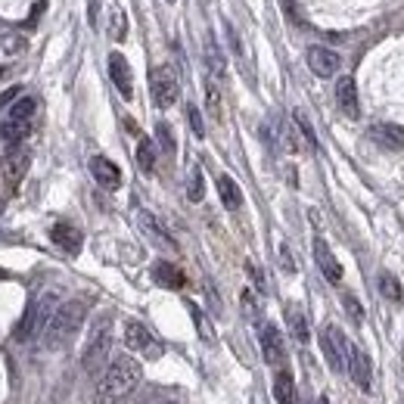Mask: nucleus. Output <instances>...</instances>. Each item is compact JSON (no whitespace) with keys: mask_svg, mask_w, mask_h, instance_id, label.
<instances>
[{"mask_svg":"<svg viewBox=\"0 0 404 404\" xmlns=\"http://www.w3.org/2000/svg\"><path fill=\"white\" fill-rule=\"evenodd\" d=\"M143 379L140 361H134L131 355H121L103 370L100 383L94 392V404H121L131 392L137 389V383Z\"/></svg>","mask_w":404,"mask_h":404,"instance_id":"nucleus-1","label":"nucleus"},{"mask_svg":"<svg viewBox=\"0 0 404 404\" xmlns=\"http://www.w3.org/2000/svg\"><path fill=\"white\" fill-rule=\"evenodd\" d=\"M84 317H88V305L84 302H78V299L62 302L60 308L53 311V317H50L47 330H44V349L56 351V349H62V345H68L75 339V333L81 330Z\"/></svg>","mask_w":404,"mask_h":404,"instance_id":"nucleus-2","label":"nucleus"},{"mask_svg":"<svg viewBox=\"0 0 404 404\" xmlns=\"http://www.w3.org/2000/svg\"><path fill=\"white\" fill-rule=\"evenodd\" d=\"M112 351V317H100L90 327V336L84 342V355H81V367L88 373H100L103 364L109 361Z\"/></svg>","mask_w":404,"mask_h":404,"instance_id":"nucleus-3","label":"nucleus"},{"mask_svg":"<svg viewBox=\"0 0 404 404\" xmlns=\"http://www.w3.org/2000/svg\"><path fill=\"white\" fill-rule=\"evenodd\" d=\"M56 308H60L56 292H44V296L25 311L19 327H16V342H31V339L44 336V330H47V323H50V317H53Z\"/></svg>","mask_w":404,"mask_h":404,"instance_id":"nucleus-4","label":"nucleus"},{"mask_svg":"<svg viewBox=\"0 0 404 404\" xmlns=\"http://www.w3.org/2000/svg\"><path fill=\"white\" fill-rule=\"evenodd\" d=\"M34 109H38V103H34L31 97H22L19 103H13V106H10V115L0 121V140H7L10 147L25 140V137L31 134Z\"/></svg>","mask_w":404,"mask_h":404,"instance_id":"nucleus-5","label":"nucleus"},{"mask_svg":"<svg viewBox=\"0 0 404 404\" xmlns=\"http://www.w3.org/2000/svg\"><path fill=\"white\" fill-rule=\"evenodd\" d=\"M149 88H153V100L159 109H168L177 103V94H181V84H177V75L171 66H159L149 75Z\"/></svg>","mask_w":404,"mask_h":404,"instance_id":"nucleus-6","label":"nucleus"},{"mask_svg":"<svg viewBox=\"0 0 404 404\" xmlns=\"http://www.w3.org/2000/svg\"><path fill=\"white\" fill-rule=\"evenodd\" d=\"M320 345H323V355H327V361H330V367L336 373L349 370V339L342 336V330L339 327H323L320 333Z\"/></svg>","mask_w":404,"mask_h":404,"instance_id":"nucleus-7","label":"nucleus"},{"mask_svg":"<svg viewBox=\"0 0 404 404\" xmlns=\"http://www.w3.org/2000/svg\"><path fill=\"white\" fill-rule=\"evenodd\" d=\"M28 168H31V149L22 147V143H16V147H10V153L3 155V177H7V187L16 190L22 181H25Z\"/></svg>","mask_w":404,"mask_h":404,"instance_id":"nucleus-8","label":"nucleus"},{"mask_svg":"<svg viewBox=\"0 0 404 404\" xmlns=\"http://www.w3.org/2000/svg\"><path fill=\"white\" fill-rule=\"evenodd\" d=\"M125 345H128L131 351H137V355H143V357H162V345L155 342L153 333L137 320L125 323Z\"/></svg>","mask_w":404,"mask_h":404,"instance_id":"nucleus-9","label":"nucleus"},{"mask_svg":"<svg viewBox=\"0 0 404 404\" xmlns=\"http://www.w3.org/2000/svg\"><path fill=\"white\" fill-rule=\"evenodd\" d=\"M308 68L317 75V78H333V75L342 68V56L330 47L314 44V47H308Z\"/></svg>","mask_w":404,"mask_h":404,"instance_id":"nucleus-10","label":"nucleus"},{"mask_svg":"<svg viewBox=\"0 0 404 404\" xmlns=\"http://www.w3.org/2000/svg\"><path fill=\"white\" fill-rule=\"evenodd\" d=\"M109 78H112V84L118 88V94L125 97V100L134 97V75H131L128 60L121 53H109Z\"/></svg>","mask_w":404,"mask_h":404,"instance_id":"nucleus-11","label":"nucleus"},{"mask_svg":"<svg viewBox=\"0 0 404 404\" xmlns=\"http://www.w3.org/2000/svg\"><path fill=\"white\" fill-rule=\"evenodd\" d=\"M262 355H264V361L274 364V367H280V364L286 361V345H283V336L274 323H264L262 327Z\"/></svg>","mask_w":404,"mask_h":404,"instance_id":"nucleus-12","label":"nucleus"},{"mask_svg":"<svg viewBox=\"0 0 404 404\" xmlns=\"http://www.w3.org/2000/svg\"><path fill=\"white\" fill-rule=\"evenodd\" d=\"M349 373L355 379V386L361 392H370V383H373V373H370V361L364 355L357 345H349Z\"/></svg>","mask_w":404,"mask_h":404,"instance_id":"nucleus-13","label":"nucleus"},{"mask_svg":"<svg viewBox=\"0 0 404 404\" xmlns=\"http://www.w3.org/2000/svg\"><path fill=\"white\" fill-rule=\"evenodd\" d=\"M370 140L379 149H404V125H392V121H379L370 128Z\"/></svg>","mask_w":404,"mask_h":404,"instance_id":"nucleus-14","label":"nucleus"},{"mask_svg":"<svg viewBox=\"0 0 404 404\" xmlns=\"http://www.w3.org/2000/svg\"><path fill=\"white\" fill-rule=\"evenodd\" d=\"M90 175H94V181L100 184V187H106V190H118L121 187L118 165L109 162L106 155H94V159H90Z\"/></svg>","mask_w":404,"mask_h":404,"instance_id":"nucleus-15","label":"nucleus"},{"mask_svg":"<svg viewBox=\"0 0 404 404\" xmlns=\"http://www.w3.org/2000/svg\"><path fill=\"white\" fill-rule=\"evenodd\" d=\"M314 262H317V268H320V274L330 283H342V264L336 262V255H333L330 246H327L320 236L314 240Z\"/></svg>","mask_w":404,"mask_h":404,"instance_id":"nucleus-16","label":"nucleus"},{"mask_svg":"<svg viewBox=\"0 0 404 404\" xmlns=\"http://www.w3.org/2000/svg\"><path fill=\"white\" fill-rule=\"evenodd\" d=\"M50 236H53V242L60 246L62 252H68V255H78L81 252V242H84V236H81V230L75 227V224H53V230H50Z\"/></svg>","mask_w":404,"mask_h":404,"instance_id":"nucleus-17","label":"nucleus"},{"mask_svg":"<svg viewBox=\"0 0 404 404\" xmlns=\"http://www.w3.org/2000/svg\"><path fill=\"white\" fill-rule=\"evenodd\" d=\"M153 280L159 283V286H165V290H184V286H187L184 270L171 262H155L153 264Z\"/></svg>","mask_w":404,"mask_h":404,"instance_id":"nucleus-18","label":"nucleus"},{"mask_svg":"<svg viewBox=\"0 0 404 404\" xmlns=\"http://www.w3.org/2000/svg\"><path fill=\"white\" fill-rule=\"evenodd\" d=\"M137 224H140V230L155 242V246H162V249H177V242L171 240V233L162 227V224L155 221L149 212H140V215H137Z\"/></svg>","mask_w":404,"mask_h":404,"instance_id":"nucleus-19","label":"nucleus"},{"mask_svg":"<svg viewBox=\"0 0 404 404\" xmlns=\"http://www.w3.org/2000/svg\"><path fill=\"white\" fill-rule=\"evenodd\" d=\"M336 103L339 109H342L345 118H357L361 115V103H357V88L351 78H342L336 84Z\"/></svg>","mask_w":404,"mask_h":404,"instance_id":"nucleus-20","label":"nucleus"},{"mask_svg":"<svg viewBox=\"0 0 404 404\" xmlns=\"http://www.w3.org/2000/svg\"><path fill=\"white\" fill-rule=\"evenodd\" d=\"M218 193H221V202L227 212H236L242 205V190L236 187V181L230 175H221L218 177Z\"/></svg>","mask_w":404,"mask_h":404,"instance_id":"nucleus-21","label":"nucleus"},{"mask_svg":"<svg viewBox=\"0 0 404 404\" xmlns=\"http://www.w3.org/2000/svg\"><path fill=\"white\" fill-rule=\"evenodd\" d=\"M286 323H290V333H292V339H296L299 345L308 342V320H305L302 308L290 305V308H286Z\"/></svg>","mask_w":404,"mask_h":404,"instance_id":"nucleus-22","label":"nucleus"},{"mask_svg":"<svg viewBox=\"0 0 404 404\" xmlns=\"http://www.w3.org/2000/svg\"><path fill=\"white\" fill-rule=\"evenodd\" d=\"M274 395L280 404H296V383H292V373L280 370L274 377Z\"/></svg>","mask_w":404,"mask_h":404,"instance_id":"nucleus-23","label":"nucleus"},{"mask_svg":"<svg viewBox=\"0 0 404 404\" xmlns=\"http://www.w3.org/2000/svg\"><path fill=\"white\" fill-rule=\"evenodd\" d=\"M379 292H383V299H389V302H401V299H404L401 283H398V277L389 274V270H383V274H379Z\"/></svg>","mask_w":404,"mask_h":404,"instance_id":"nucleus-24","label":"nucleus"},{"mask_svg":"<svg viewBox=\"0 0 404 404\" xmlns=\"http://www.w3.org/2000/svg\"><path fill=\"white\" fill-rule=\"evenodd\" d=\"M137 165H140V171H147V175H153L155 168V147L149 137H140V143H137Z\"/></svg>","mask_w":404,"mask_h":404,"instance_id":"nucleus-25","label":"nucleus"},{"mask_svg":"<svg viewBox=\"0 0 404 404\" xmlns=\"http://www.w3.org/2000/svg\"><path fill=\"white\" fill-rule=\"evenodd\" d=\"M109 38L112 40L128 38V16H125V10L121 7H115L112 13H109Z\"/></svg>","mask_w":404,"mask_h":404,"instance_id":"nucleus-26","label":"nucleus"},{"mask_svg":"<svg viewBox=\"0 0 404 404\" xmlns=\"http://www.w3.org/2000/svg\"><path fill=\"white\" fill-rule=\"evenodd\" d=\"M205 103H209L212 118H221V94H218L215 81H205Z\"/></svg>","mask_w":404,"mask_h":404,"instance_id":"nucleus-27","label":"nucleus"},{"mask_svg":"<svg viewBox=\"0 0 404 404\" xmlns=\"http://www.w3.org/2000/svg\"><path fill=\"white\" fill-rule=\"evenodd\" d=\"M155 137H159V147L165 149V153H168V155H175L177 143H175V134H171V128L165 125V121H159V125H155Z\"/></svg>","mask_w":404,"mask_h":404,"instance_id":"nucleus-28","label":"nucleus"},{"mask_svg":"<svg viewBox=\"0 0 404 404\" xmlns=\"http://www.w3.org/2000/svg\"><path fill=\"white\" fill-rule=\"evenodd\" d=\"M187 196L193 202H199L202 196H205V187H202V171L199 168H193L190 171V181H187Z\"/></svg>","mask_w":404,"mask_h":404,"instance_id":"nucleus-29","label":"nucleus"},{"mask_svg":"<svg viewBox=\"0 0 404 404\" xmlns=\"http://www.w3.org/2000/svg\"><path fill=\"white\" fill-rule=\"evenodd\" d=\"M205 60H209L212 72H215V75H224V56L218 53L215 40H205Z\"/></svg>","mask_w":404,"mask_h":404,"instance_id":"nucleus-30","label":"nucleus"},{"mask_svg":"<svg viewBox=\"0 0 404 404\" xmlns=\"http://www.w3.org/2000/svg\"><path fill=\"white\" fill-rule=\"evenodd\" d=\"M187 121H190V128H193V134L202 140V137H205V121H202V112L193 106V103L187 106Z\"/></svg>","mask_w":404,"mask_h":404,"instance_id":"nucleus-31","label":"nucleus"},{"mask_svg":"<svg viewBox=\"0 0 404 404\" xmlns=\"http://www.w3.org/2000/svg\"><path fill=\"white\" fill-rule=\"evenodd\" d=\"M342 305H345V311H349L351 320H355V323H364V308H361V302H357L351 292H345V296H342Z\"/></svg>","mask_w":404,"mask_h":404,"instance_id":"nucleus-32","label":"nucleus"},{"mask_svg":"<svg viewBox=\"0 0 404 404\" xmlns=\"http://www.w3.org/2000/svg\"><path fill=\"white\" fill-rule=\"evenodd\" d=\"M296 125H299V131H302V137H305V140H308V147H311V149H317L314 128H311V121L305 118V112H296Z\"/></svg>","mask_w":404,"mask_h":404,"instance_id":"nucleus-33","label":"nucleus"},{"mask_svg":"<svg viewBox=\"0 0 404 404\" xmlns=\"http://www.w3.org/2000/svg\"><path fill=\"white\" fill-rule=\"evenodd\" d=\"M280 140L290 153H299V137H296V131H292V125H286V121L280 125Z\"/></svg>","mask_w":404,"mask_h":404,"instance_id":"nucleus-34","label":"nucleus"},{"mask_svg":"<svg viewBox=\"0 0 404 404\" xmlns=\"http://www.w3.org/2000/svg\"><path fill=\"white\" fill-rule=\"evenodd\" d=\"M19 94H22V88H19V84H13V88H7V90H3V94H0V112H3L7 106H13V103H16V97H19Z\"/></svg>","mask_w":404,"mask_h":404,"instance_id":"nucleus-35","label":"nucleus"},{"mask_svg":"<svg viewBox=\"0 0 404 404\" xmlns=\"http://www.w3.org/2000/svg\"><path fill=\"white\" fill-rule=\"evenodd\" d=\"M280 264H283V270H286V274H296V262H292L290 246H286V242H280Z\"/></svg>","mask_w":404,"mask_h":404,"instance_id":"nucleus-36","label":"nucleus"},{"mask_svg":"<svg viewBox=\"0 0 404 404\" xmlns=\"http://www.w3.org/2000/svg\"><path fill=\"white\" fill-rule=\"evenodd\" d=\"M242 308H246V314H249V317H255V314H258L255 292H252V290H246V292H242Z\"/></svg>","mask_w":404,"mask_h":404,"instance_id":"nucleus-37","label":"nucleus"},{"mask_svg":"<svg viewBox=\"0 0 404 404\" xmlns=\"http://www.w3.org/2000/svg\"><path fill=\"white\" fill-rule=\"evenodd\" d=\"M190 314H193V320H196V327H199L202 339H212V330L205 327V320H202V314H199V308H196V305H190Z\"/></svg>","mask_w":404,"mask_h":404,"instance_id":"nucleus-38","label":"nucleus"},{"mask_svg":"<svg viewBox=\"0 0 404 404\" xmlns=\"http://www.w3.org/2000/svg\"><path fill=\"white\" fill-rule=\"evenodd\" d=\"M246 270H249V277H252V283H255V286H258V292H264V277H262V270H258L255 268V264H246Z\"/></svg>","mask_w":404,"mask_h":404,"instance_id":"nucleus-39","label":"nucleus"},{"mask_svg":"<svg viewBox=\"0 0 404 404\" xmlns=\"http://www.w3.org/2000/svg\"><path fill=\"white\" fill-rule=\"evenodd\" d=\"M317 404H330V398H327V395H320V398H317Z\"/></svg>","mask_w":404,"mask_h":404,"instance_id":"nucleus-40","label":"nucleus"},{"mask_svg":"<svg viewBox=\"0 0 404 404\" xmlns=\"http://www.w3.org/2000/svg\"><path fill=\"white\" fill-rule=\"evenodd\" d=\"M3 75H7V68H3V66H0V78H3Z\"/></svg>","mask_w":404,"mask_h":404,"instance_id":"nucleus-41","label":"nucleus"},{"mask_svg":"<svg viewBox=\"0 0 404 404\" xmlns=\"http://www.w3.org/2000/svg\"><path fill=\"white\" fill-rule=\"evenodd\" d=\"M155 404H177V401H155Z\"/></svg>","mask_w":404,"mask_h":404,"instance_id":"nucleus-42","label":"nucleus"},{"mask_svg":"<svg viewBox=\"0 0 404 404\" xmlns=\"http://www.w3.org/2000/svg\"><path fill=\"white\" fill-rule=\"evenodd\" d=\"M3 277H7V274H3V270H0V280H3Z\"/></svg>","mask_w":404,"mask_h":404,"instance_id":"nucleus-43","label":"nucleus"},{"mask_svg":"<svg viewBox=\"0 0 404 404\" xmlns=\"http://www.w3.org/2000/svg\"><path fill=\"white\" fill-rule=\"evenodd\" d=\"M168 3H175V0H168Z\"/></svg>","mask_w":404,"mask_h":404,"instance_id":"nucleus-44","label":"nucleus"}]
</instances>
